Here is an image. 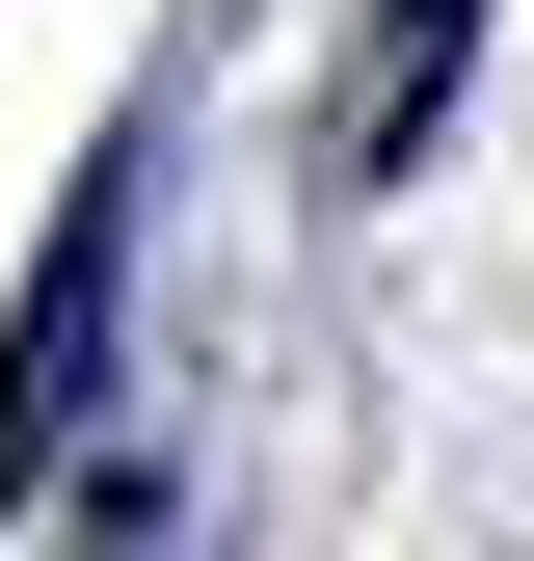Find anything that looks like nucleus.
Returning a JSON list of instances; mask_svg holds the SVG:
<instances>
[{
	"label": "nucleus",
	"instance_id": "obj_1",
	"mask_svg": "<svg viewBox=\"0 0 534 561\" xmlns=\"http://www.w3.org/2000/svg\"><path fill=\"white\" fill-rule=\"evenodd\" d=\"M107 267H134V187H81L27 267V321H0V508H27L54 455H81V401H107Z\"/></svg>",
	"mask_w": 534,
	"mask_h": 561
},
{
	"label": "nucleus",
	"instance_id": "obj_2",
	"mask_svg": "<svg viewBox=\"0 0 534 561\" xmlns=\"http://www.w3.org/2000/svg\"><path fill=\"white\" fill-rule=\"evenodd\" d=\"M454 54H481V0H400V27H374V107H348V187H400V161H428Z\"/></svg>",
	"mask_w": 534,
	"mask_h": 561
}]
</instances>
